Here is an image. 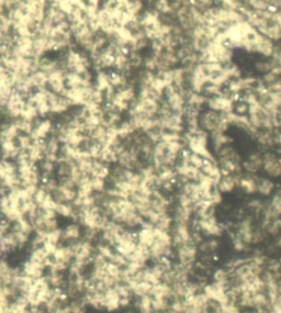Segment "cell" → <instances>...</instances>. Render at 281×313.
I'll return each instance as SVG.
<instances>
[{
	"mask_svg": "<svg viewBox=\"0 0 281 313\" xmlns=\"http://www.w3.org/2000/svg\"><path fill=\"white\" fill-rule=\"evenodd\" d=\"M221 312L222 313H242V309L238 307L237 304L229 303L227 305H223V307H221Z\"/></svg>",
	"mask_w": 281,
	"mask_h": 313,
	"instance_id": "23",
	"label": "cell"
},
{
	"mask_svg": "<svg viewBox=\"0 0 281 313\" xmlns=\"http://www.w3.org/2000/svg\"><path fill=\"white\" fill-rule=\"evenodd\" d=\"M259 179L257 177L252 176V175H248L247 177H242L240 180V186L242 188V190L246 194L252 195L257 193V184H258Z\"/></svg>",
	"mask_w": 281,
	"mask_h": 313,
	"instance_id": "9",
	"label": "cell"
},
{
	"mask_svg": "<svg viewBox=\"0 0 281 313\" xmlns=\"http://www.w3.org/2000/svg\"><path fill=\"white\" fill-rule=\"evenodd\" d=\"M115 289L117 290V293L119 294V296H120V298H129V299L134 298L133 297L132 289L128 283L119 282L115 286Z\"/></svg>",
	"mask_w": 281,
	"mask_h": 313,
	"instance_id": "16",
	"label": "cell"
},
{
	"mask_svg": "<svg viewBox=\"0 0 281 313\" xmlns=\"http://www.w3.org/2000/svg\"><path fill=\"white\" fill-rule=\"evenodd\" d=\"M275 248H277V250H281V234H280V236L278 237V239L276 240Z\"/></svg>",
	"mask_w": 281,
	"mask_h": 313,
	"instance_id": "25",
	"label": "cell"
},
{
	"mask_svg": "<svg viewBox=\"0 0 281 313\" xmlns=\"http://www.w3.org/2000/svg\"><path fill=\"white\" fill-rule=\"evenodd\" d=\"M242 313H258L256 310H244Z\"/></svg>",
	"mask_w": 281,
	"mask_h": 313,
	"instance_id": "26",
	"label": "cell"
},
{
	"mask_svg": "<svg viewBox=\"0 0 281 313\" xmlns=\"http://www.w3.org/2000/svg\"><path fill=\"white\" fill-rule=\"evenodd\" d=\"M263 166V160L259 154H255L249 156L248 161H245L243 163V168L248 174H256L259 169Z\"/></svg>",
	"mask_w": 281,
	"mask_h": 313,
	"instance_id": "10",
	"label": "cell"
},
{
	"mask_svg": "<svg viewBox=\"0 0 281 313\" xmlns=\"http://www.w3.org/2000/svg\"><path fill=\"white\" fill-rule=\"evenodd\" d=\"M241 178L242 177L240 176V174H233L227 177H222L219 184L216 185V188L221 194H229L240 185Z\"/></svg>",
	"mask_w": 281,
	"mask_h": 313,
	"instance_id": "6",
	"label": "cell"
},
{
	"mask_svg": "<svg viewBox=\"0 0 281 313\" xmlns=\"http://www.w3.org/2000/svg\"><path fill=\"white\" fill-rule=\"evenodd\" d=\"M189 164L192 165L195 168L201 169L202 166H203L202 156H200L199 154H196V153H191L190 159H189Z\"/></svg>",
	"mask_w": 281,
	"mask_h": 313,
	"instance_id": "21",
	"label": "cell"
},
{
	"mask_svg": "<svg viewBox=\"0 0 281 313\" xmlns=\"http://www.w3.org/2000/svg\"><path fill=\"white\" fill-rule=\"evenodd\" d=\"M198 246L194 245L192 242H189L176 248V258L179 265L187 268H194L198 258Z\"/></svg>",
	"mask_w": 281,
	"mask_h": 313,
	"instance_id": "1",
	"label": "cell"
},
{
	"mask_svg": "<svg viewBox=\"0 0 281 313\" xmlns=\"http://www.w3.org/2000/svg\"><path fill=\"white\" fill-rule=\"evenodd\" d=\"M234 107V110H235V116H244L246 111H247L249 109V106L246 103L245 101H236L235 106L233 105V102H232V108Z\"/></svg>",
	"mask_w": 281,
	"mask_h": 313,
	"instance_id": "20",
	"label": "cell"
},
{
	"mask_svg": "<svg viewBox=\"0 0 281 313\" xmlns=\"http://www.w3.org/2000/svg\"><path fill=\"white\" fill-rule=\"evenodd\" d=\"M275 189V184L270 179H259L257 184V193L264 197H268Z\"/></svg>",
	"mask_w": 281,
	"mask_h": 313,
	"instance_id": "13",
	"label": "cell"
},
{
	"mask_svg": "<svg viewBox=\"0 0 281 313\" xmlns=\"http://www.w3.org/2000/svg\"><path fill=\"white\" fill-rule=\"evenodd\" d=\"M219 241L213 239L209 241H203L200 245H198V251L202 252L203 255H209L210 253L215 252L219 248Z\"/></svg>",
	"mask_w": 281,
	"mask_h": 313,
	"instance_id": "15",
	"label": "cell"
},
{
	"mask_svg": "<svg viewBox=\"0 0 281 313\" xmlns=\"http://www.w3.org/2000/svg\"><path fill=\"white\" fill-rule=\"evenodd\" d=\"M263 81H264L266 84L272 85V84H275V83L277 82V75H276V74H273V73H271V72H269V73H267V74L264 76Z\"/></svg>",
	"mask_w": 281,
	"mask_h": 313,
	"instance_id": "24",
	"label": "cell"
},
{
	"mask_svg": "<svg viewBox=\"0 0 281 313\" xmlns=\"http://www.w3.org/2000/svg\"><path fill=\"white\" fill-rule=\"evenodd\" d=\"M129 286L132 289L133 297L138 299L140 297L150 295L153 284H151L150 282H147V281H140V282H137V283H130Z\"/></svg>",
	"mask_w": 281,
	"mask_h": 313,
	"instance_id": "11",
	"label": "cell"
},
{
	"mask_svg": "<svg viewBox=\"0 0 281 313\" xmlns=\"http://www.w3.org/2000/svg\"><path fill=\"white\" fill-rule=\"evenodd\" d=\"M252 221L250 218H245L243 219L241 223L238 224V229H237V237H240L242 239V241L244 242L245 244H247L248 246L251 244L252 242Z\"/></svg>",
	"mask_w": 281,
	"mask_h": 313,
	"instance_id": "7",
	"label": "cell"
},
{
	"mask_svg": "<svg viewBox=\"0 0 281 313\" xmlns=\"http://www.w3.org/2000/svg\"><path fill=\"white\" fill-rule=\"evenodd\" d=\"M167 313H176V312H173V311H168Z\"/></svg>",
	"mask_w": 281,
	"mask_h": 313,
	"instance_id": "27",
	"label": "cell"
},
{
	"mask_svg": "<svg viewBox=\"0 0 281 313\" xmlns=\"http://www.w3.org/2000/svg\"><path fill=\"white\" fill-rule=\"evenodd\" d=\"M268 237V234H267L266 230L264 227H258V229L254 230L252 232V242L251 244H261Z\"/></svg>",
	"mask_w": 281,
	"mask_h": 313,
	"instance_id": "17",
	"label": "cell"
},
{
	"mask_svg": "<svg viewBox=\"0 0 281 313\" xmlns=\"http://www.w3.org/2000/svg\"><path fill=\"white\" fill-rule=\"evenodd\" d=\"M83 229L78 222H72L62 229V242L63 245H70L82 240Z\"/></svg>",
	"mask_w": 281,
	"mask_h": 313,
	"instance_id": "3",
	"label": "cell"
},
{
	"mask_svg": "<svg viewBox=\"0 0 281 313\" xmlns=\"http://www.w3.org/2000/svg\"><path fill=\"white\" fill-rule=\"evenodd\" d=\"M232 242H233V247L236 252L244 253L249 250V246L247 244H245L242 239L240 237H237V234H234V236L232 237Z\"/></svg>",
	"mask_w": 281,
	"mask_h": 313,
	"instance_id": "18",
	"label": "cell"
},
{
	"mask_svg": "<svg viewBox=\"0 0 281 313\" xmlns=\"http://www.w3.org/2000/svg\"><path fill=\"white\" fill-rule=\"evenodd\" d=\"M221 122L222 121H221L220 113L213 111V110H210L201 117L200 125L203 130L213 132L217 129V127H219Z\"/></svg>",
	"mask_w": 281,
	"mask_h": 313,
	"instance_id": "4",
	"label": "cell"
},
{
	"mask_svg": "<svg viewBox=\"0 0 281 313\" xmlns=\"http://www.w3.org/2000/svg\"><path fill=\"white\" fill-rule=\"evenodd\" d=\"M109 262L112 263V264L117 265L118 267H120V268H125L126 266H128V263H129L128 259H126L124 256L118 254L117 252L114 254V256H112Z\"/></svg>",
	"mask_w": 281,
	"mask_h": 313,
	"instance_id": "19",
	"label": "cell"
},
{
	"mask_svg": "<svg viewBox=\"0 0 281 313\" xmlns=\"http://www.w3.org/2000/svg\"><path fill=\"white\" fill-rule=\"evenodd\" d=\"M150 296L153 299H167V300H170L171 302L174 299L172 287L165 282H159L157 284H154L152 287Z\"/></svg>",
	"mask_w": 281,
	"mask_h": 313,
	"instance_id": "8",
	"label": "cell"
},
{
	"mask_svg": "<svg viewBox=\"0 0 281 313\" xmlns=\"http://www.w3.org/2000/svg\"><path fill=\"white\" fill-rule=\"evenodd\" d=\"M202 293L205 294L211 301L216 302L217 304L221 305V307L230 303L227 290L215 282L206 283L202 289Z\"/></svg>",
	"mask_w": 281,
	"mask_h": 313,
	"instance_id": "2",
	"label": "cell"
},
{
	"mask_svg": "<svg viewBox=\"0 0 281 313\" xmlns=\"http://www.w3.org/2000/svg\"><path fill=\"white\" fill-rule=\"evenodd\" d=\"M68 310L69 313H87V304L83 301L82 297L78 299H74L68 302Z\"/></svg>",
	"mask_w": 281,
	"mask_h": 313,
	"instance_id": "14",
	"label": "cell"
},
{
	"mask_svg": "<svg viewBox=\"0 0 281 313\" xmlns=\"http://www.w3.org/2000/svg\"><path fill=\"white\" fill-rule=\"evenodd\" d=\"M120 307V296L117 293L115 287L108 288L104 291V311L116 312Z\"/></svg>",
	"mask_w": 281,
	"mask_h": 313,
	"instance_id": "5",
	"label": "cell"
},
{
	"mask_svg": "<svg viewBox=\"0 0 281 313\" xmlns=\"http://www.w3.org/2000/svg\"><path fill=\"white\" fill-rule=\"evenodd\" d=\"M266 173L268 174L270 177H273V178H277V177L281 176V164H279L278 160L275 164L271 165L268 169L266 170Z\"/></svg>",
	"mask_w": 281,
	"mask_h": 313,
	"instance_id": "22",
	"label": "cell"
},
{
	"mask_svg": "<svg viewBox=\"0 0 281 313\" xmlns=\"http://www.w3.org/2000/svg\"><path fill=\"white\" fill-rule=\"evenodd\" d=\"M272 49H273V44H272L271 40L262 35L261 39H259V41L256 44V52H259L264 56H271Z\"/></svg>",
	"mask_w": 281,
	"mask_h": 313,
	"instance_id": "12",
	"label": "cell"
}]
</instances>
